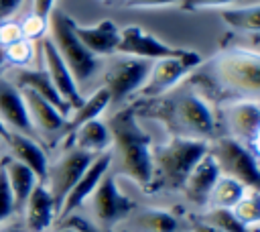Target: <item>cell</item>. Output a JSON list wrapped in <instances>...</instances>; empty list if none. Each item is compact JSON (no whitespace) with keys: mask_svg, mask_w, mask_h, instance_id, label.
<instances>
[{"mask_svg":"<svg viewBox=\"0 0 260 232\" xmlns=\"http://www.w3.org/2000/svg\"><path fill=\"white\" fill-rule=\"evenodd\" d=\"M246 189H252V187H246L244 183H240L234 177L219 175L215 185H213V189H211V193H209V199H207L205 208H225V210H232L242 199Z\"/></svg>","mask_w":260,"mask_h":232,"instance_id":"484cf974","label":"cell"},{"mask_svg":"<svg viewBox=\"0 0 260 232\" xmlns=\"http://www.w3.org/2000/svg\"><path fill=\"white\" fill-rule=\"evenodd\" d=\"M209 142L189 136H173L152 147V185L181 189L193 165L207 153Z\"/></svg>","mask_w":260,"mask_h":232,"instance_id":"7a4b0ae2","label":"cell"},{"mask_svg":"<svg viewBox=\"0 0 260 232\" xmlns=\"http://www.w3.org/2000/svg\"><path fill=\"white\" fill-rule=\"evenodd\" d=\"M150 69V61L122 55L108 65L104 73V88L110 94V102H120L130 94H136Z\"/></svg>","mask_w":260,"mask_h":232,"instance_id":"9c48e42d","label":"cell"},{"mask_svg":"<svg viewBox=\"0 0 260 232\" xmlns=\"http://www.w3.org/2000/svg\"><path fill=\"white\" fill-rule=\"evenodd\" d=\"M0 122L8 132L28 134L32 130L20 88L6 77H0Z\"/></svg>","mask_w":260,"mask_h":232,"instance_id":"e0dca14e","label":"cell"},{"mask_svg":"<svg viewBox=\"0 0 260 232\" xmlns=\"http://www.w3.org/2000/svg\"><path fill=\"white\" fill-rule=\"evenodd\" d=\"M49 28V18H43L35 12H30L22 22H20V33H22V39L26 41H37L41 39Z\"/></svg>","mask_w":260,"mask_h":232,"instance_id":"f546056e","label":"cell"},{"mask_svg":"<svg viewBox=\"0 0 260 232\" xmlns=\"http://www.w3.org/2000/svg\"><path fill=\"white\" fill-rule=\"evenodd\" d=\"M108 232H128V230H116V228H110Z\"/></svg>","mask_w":260,"mask_h":232,"instance_id":"7bdbcfd3","label":"cell"},{"mask_svg":"<svg viewBox=\"0 0 260 232\" xmlns=\"http://www.w3.org/2000/svg\"><path fill=\"white\" fill-rule=\"evenodd\" d=\"M20 92L24 98L30 126H35L37 130H41L45 134H53L65 126V116L51 102H47L45 98H41L39 94L30 92V90H20Z\"/></svg>","mask_w":260,"mask_h":232,"instance_id":"ffe728a7","label":"cell"},{"mask_svg":"<svg viewBox=\"0 0 260 232\" xmlns=\"http://www.w3.org/2000/svg\"><path fill=\"white\" fill-rule=\"evenodd\" d=\"M173 118H175V124L183 128V134H177V136L209 140L215 132V122L209 106L195 94H185L175 100Z\"/></svg>","mask_w":260,"mask_h":232,"instance_id":"30bf717a","label":"cell"},{"mask_svg":"<svg viewBox=\"0 0 260 232\" xmlns=\"http://www.w3.org/2000/svg\"><path fill=\"white\" fill-rule=\"evenodd\" d=\"M22 0H0V22L8 20L18 8H20Z\"/></svg>","mask_w":260,"mask_h":232,"instance_id":"d590c367","label":"cell"},{"mask_svg":"<svg viewBox=\"0 0 260 232\" xmlns=\"http://www.w3.org/2000/svg\"><path fill=\"white\" fill-rule=\"evenodd\" d=\"M6 136H8V130H6L4 124L0 122V140H6Z\"/></svg>","mask_w":260,"mask_h":232,"instance_id":"60d3db41","label":"cell"},{"mask_svg":"<svg viewBox=\"0 0 260 232\" xmlns=\"http://www.w3.org/2000/svg\"><path fill=\"white\" fill-rule=\"evenodd\" d=\"M209 155L215 159L219 173L238 179L246 187L258 189L260 185V169L258 155L248 144L240 142L234 136H219L209 142Z\"/></svg>","mask_w":260,"mask_h":232,"instance_id":"5b68a950","label":"cell"},{"mask_svg":"<svg viewBox=\"0 0 260 232\" xmlns=\"http://www.w3.org/2000/svg\"><path fill=\"white\" fill-rule=\"evenodd\" d=\"M85 201H87L89 208H91L93 220H95L102 228H106V230H110V228H114L116 224H120V222H122L124 218H128L130 212L134 210L132 199L126 197V195L120 191L118 181H116V175H114L112 171H108V173L100 179L98 187L91 191V195H89Z\"/></svg>","mask_w":260,"mask_h":232,"instance_id":"52a82bcc","label":"cell"},{"mask_svg":"<svg viewBox=\"0 0 260 232\" xmlns=\"http://www.w3.org/2000/svg\"><path fill=\"white\" fill-rule=\"evenodd\" d=\"M110 165H112L110 151L100 153V155H95L89 161V165L85 167V171L81 173V177L75 181V185L71 187V191L65 195V199H63V204H61V208L57 212V220H65L67 216H71L75 210H79L85 204V199L98 187L100 179L110 171Z\"/></svg>","mask_w":260,"mask_h":232,"instance_id":"7c38bea8","label":"cell"},{"mask_svg":"<svg viewBox=\"0 0 260 232\" xmlns=\"http://www.w3.org/2000/svg\"><path fill=\"white\" fill-rule=\"evenodd\" d=\"M51 33V43L57 49L59 57L63 59V63L67 65L69 73L73 75L75 83L79 85L81 81H85L98 67V57L91 55L81 41L75 37L73 33V18H69L67 14L53 10L49 14V28Z\"/></svg>","mask_w":260,"mask_h":232,"instance_id":"3957f363","label":"cell"},{"mask_svg":"<svg viewBox=\"0 0 260 232\" xmlns=\"http://www.w3.org/2000/svg\"><path fill=\"white\" fill-rule=\"evenodd\" d=\"M199 220L211 224L213 228L221 230V232H250L236 216L232 210H225V208H205L203 214L197 216Z\"/></svg>","mask_w":260,"mask_h":232,"instance_id":"f1b7e54d","label":"cell"},{"mask_svg":"<svg viewBox=\"0 0 260 232\" xmlns=\"http://www.w3.org/2000/svg\"><path fill=\"white\" fill-rule=\"evenodd\" d=\"M55 232H77V228L75 226H71V224H65V226H61L59 230H55Z\"/></svg>","mask_w":260,"mask_h":232,"instance_id":"ab89813d","label":"cell"},{"mask_svg":"<svg viewBox=\"0 0 260 232\" xmlns=\"http://www.w3.org/2000/svg\"><path fill=\"white\" fill-rule=\"evenodd\" d=\"M41 55H43V71L47 73L49 81L53 83V88L57 90V94L69 104V108H77L81 104V94H79V85L75 83L73 75L69 73L67 65L63 63V59L59 57L57 49L53 47L51 39H43L41 41Z\"/></svg>","mask_w":260,"mask_h":232,"instance_id":"5bb4252c","label":"cell"},{"mask_svg":"<svg viewBox=\"0 0 260 232\" xmlns=\"http://www.w3.org/2000/svg\"><path fill=\"white\" fill-rule=\"evenodd\" d=\"M91 159H93V155L83 153V151L71 147V149L63 151L55 161H49L43 183L49 189V193L53 195L57 212H59L65 195L71 191V187L81 177V173L85 171V167L89 165Z\"/></svg>","mask_w":260,"mask_h":232,"instance_id":"ba28073f","label":"cell"},{"mask_svg":"<svg viewBox=\"0 0 260 232\" xmlns=\"http://www.w3.org/2000/svg\"><path fill=\"white\" fill-rule=\"evenodd\" d=\"M225 122L232 130V136L240 142L248 144L252 151H256L258 132H260V106L256 98H244L236 100L225 106Z\"/></svg>","mask_w":260,"mask_h":232,"instance_id":"4fadbf2b","label":"cell"},{"mask_svg":"<svg viewBox=\"0 0 260 232\" xmlns=\"http://www.w3.org/2000/svg\"><path fill=\"white\" fill-rule=\"evenodd\" d=\"M213 73L223 88L256 98L260 90V55L248 49L223 51L213 61Z\"/></svg>","mask_w":260,"mask_h":232,"instance_id":"277c9868","label":"cell"},{"mask_svg":"<svg viewBox=\"0 0 260 232\" xmlns=\"http://www.w3.org/2000/svg\"><path fill=\"white\" fill-rule=\"evenodd\" d=\"M14 212H16V204H14L12 191H10L8 183H6V177H4V173L0 169V224L8 222Z\"/></svg>","mask_w":260,"mask_h":232,"instance_id":"1f68e13d","label":"cell"},{"mask_svg":"<svg viewBox=\"0 0 260 232\" xmlns=\"http://www.w3.org/2000/svg\"><path fill=\"white\" fill-rule=\"evenodd\" d=\"M126 8H156V6H171L179 4L181 0H118Z\"/></svg>","mask_w":260,"mask_h":232,"instance_id":"e575fe53","label":"cell"},{"mask_svg":"<svg viewBox=\"0 0 260 232\" xmlns=\"http://www.w3.org/2000/svg\"><path fill=\"white\" fill-rule=\"evenodd\" d=\"M132 226L136 228V232H177L179 220L169 210L142 208L132 214Z\"/></svg>","mask_w":260,"mask_h":232,"instance_id":"cb8c5ba5","label":"cell"},{"mask_svg":"<svg viewBox=\"0 0 260 232\" xmlns=\"http://www.w3.org/2000/svg\"><path fill=\"white\" fill-rule=\"evenodd\" d=\"M219 16L230 28L238 33L256 35L260 28V6L258 4H250L242 8H223Z\"/></svg>","mask_w":260,"mask_h":232,"instance_id":"4316f807","label":"cell"},{"mask_svg":"<svg viewBox=\"0 0 260 232\" xmlns=\"http://www.w3.org/2000/svg\"><path fill=\"white\" fill-rule=\"evenodd\" d=\"M112 102H110V94H108V90L102 85V88H98L87 100H81V104L77 106V108H73L71 112V118L69 120H65V126H67V132L71 134L77 126H81L83 122H89V120H98L100 118V114L110 106ZM63 126V128H65Z\"/></svg>","mask_w":260,"mask_h":232,"instance_id":"d4e9b609","label":"cell"},{"mask_svg":"<svg viewBox=\"0 0 260 232\" xmlns=\"http://www.w3.org/2000/svg\"><path fill=\"white\" fill-rule=\"evenodd\" d=\"M232 212L248 230L258 228L260 226V197H258V189H246V193L232 208Z\"/></svg>","mask_w":260,"mask_h":232,"instance_id":"83f0119b","label":"cell"},{"mask_svg":"<svg viewBox=\"0 0 260 232\" xmlns=\"http://www.w3.org/2000/svg\"><path fill=\"white\" fill-rule=\"evenodd\" d=\"M4 142L10 149V157L14 161L26 165L39 177V181L43 183L45 173H47V165H49V159H47L45 151L28 134H22V132H8Z\"/></svg>","mask_w":260,"mask_h":232,"instance_id":"d6986e66","label":"cell"},{"mask_svg":"<svg viewBox=\"0 0 260 232\" xmlns=\"http://www.w3.org/2000/svg\"><path fill=\"white\" fill-rule=\"evenodd\" d=\"M199 65H201V55L195 51H189V49H181L173 57L156 59L150 65L148 75H146L142 88L138 90V94L142 98L165 96L169 90H173L183 77H187Z\"/></svg>","mask_w":260,"mask_h":232,"instance_id":"8992f818","label":"cell"},{"mask_svg":"<svg viewBox=\"0 0 260 232\" xmlns=\"http://www.w3.org/2000/svg\"><path fill=\"white\" fill-rule=\"evenodd\" d=\"M4 57H6V61H10V63H14V65H24V63H28L30 57H32L30 41L20 39V41H16V43L4 47Z\"/></svg>","mask_w":260,"mask_h":232,"instance_id":"4dcf8cb0","label":"cell"},{"mask_svg":"<svg viewBox=\"0 0 260 232\" xmlns=\"http://www.w3.org/2000/svg\"><path fill=\"white\" fill-rule=\"evenodd\" d=\"M16 85L20 90H30V92L39 94L41 98H45L47 102H51L63 116L67 112H71L69 104L57 94V90L53 88V83L49 81V77H47L45 71H39V69H35V71L32 69H20V71H16Z\"/></svg>","mask_w":260,"mask_h":232,"instance_id":"603a6c76","label":"cell"},{"mask_svg":"<svg viewBox=\"0 0 260 232\" xmlns=\"http://www.w3.org/2000/svg\"><path fill=\"white\" fill-rule=\"evenodd\" d=\"M4 61H6V57H4V47L0 45V65H2Z\"/></svg>","mask_w":260,"mask_h":232,"instance_id":"b9f144b4","label":"cell"},{"mask_svg":"<svg viewBox=\"0 0 260 232\" xmlns=\"http://www.w3.org/2000/svg\"><path fill=\"white\" fill-rule=\"evenodd\" d=\"M0 232H24L22 224H16V222H2L0 224Z\"/></svg>","mask_w":260,"mask_h":232,"instance_id":"f35d334b","label":"cell"},{"mask_svg":"<svg viewBox=\"0 0 260 232\" xmlns=\"http://www.w3.org/2000/svg\"><path fill=\"white\" fill-rule=\"evenodd\" d=\"M73 147L83 151V153H89V155H100V153H106L110 151L112 147V134H110V128L106 122H102L100 118L98 120H89V122H83L81 126H77L73 132Z\"/></svg>","mask_w":260,"mask_h":232,"instance_id":"44dd1931","label":"cell"},{"mask_svg":"<svg viewBox=\"0 0 260 232\" xmlns=\"http://www.w3.org/2000/svg\"><path fill=\"white\" fill-rule=\"evenodd\" d=\"M219 167L215 163V159L209 155V151L193 165V169L189 171V175L185 177L183 185H181V191L183 195L197 208H203L207 206V199H209V193L219 177Z\"/></svg>","mask_w":260,"mask_h":232,"instance_id":"9a60e30c","label":"cell"},{"mask_svg":"<svg viewBox=\"0 0 260 232\" xmlns=\"http://www.w3.org/2000/svg\"><path fill=\"white\" fill-rule=\"evenodd\" d=\"M112 134V165L114 175H124L142 189L152 187V142L140 128L132 110L118 112L108 124Z\"/></svg>","mask_w":260,"mask_h":232,"instance_id":"6da1fadb","label":"cell"},{"mask_svg":"<svg viewBox=\"0 0 260 232\" xmlns=\"http://www.w3.org/2000/svg\"><path fill=\"white\" fill-rule=\"evenodd\" d=\"M0 169L6 177V183L12 191V197H14V204H16V210H22L28 193L32 191V187L39 183V177L22 163L14 161L12 157H6L2 163H0Z\"/></svg>","mask_w":260,"mask_h":232,"instance_id":"7402d4cb","label":"cell"},{"mask_svg":"<svg viewBox=\"0 0 260 232\" xmlns=\"http://www.w3.org/2000/svg\"><path fill=\"white\" fill-rule=\"evenodd\" d=\"M179 51H181L179 47H171V45L162 43L160 39H156L154 35H150L148 31H144L136 24H128V26L120 28L118 47H116V53L144 59V61H156V59L173 57Z\"/></svg>","mask_w":260,"mask_h":232,"instance_id":"8fae6325","label":"cell"},{"mask_svg":"<svg viewBox=\"0 0 260 232\" xmlns=\"http://www.w3.org/2000/svg\"><path fill=\"white\" fill-rule=\"evenodd\" d=\"M22 39V33H20V24L12 22V20H4L0 22V45L2 47H8L16 41Z\"/></svg>","mask_w":260,"mask_h":232,"instance_id":"d6a6232c","label":"cell"},{"mask_svg":"<svg viewBox=\"0 0 260 232\" xmlns=\"http://www.w3.org/2000/svg\"><path fill=\"white\" fill-rule=\"evenodd\" d=\"M191 232H221V230H217V228H213L211 224H207V222L195 218V220H193V228H191Z\"/></svg>","mask_w":260,"mask_h":232,"instance_id":"74e56055","label":"cell"},{"mask_svg":"<svg viewBox=\"0 0 260 232\" xmlns=\"http://www.w3.org/2000/svg\"><path fill=\"white\" fill-rule=\"evenodd\" d=\"M22 212H24V220H22L24 232H47L53 226V222L57 220V206L45 183L39 181L32 187V191L28 193L22 206Z\"/></svg>","mask_w":260,"mask_h":232,"instance_id":"2e32d148","label":"cell"},{"mask_svg":"<svg viewBox=\"0 0 260 232\" xmlns=\"http://www.w3.org/2000/svg\"><path fill=\"white\" fill-rule=\"evenodd\" d=\"M73 33L81 41V45L95 57L116 53L120 28L110 18H104L98 24H91V26H83V24H77L73 20Z\"/></svg>","mask_w":260,"mask_h":232,"instance_id":"ac0fdd59","label":"cell"},{"mask_svg":"<svg viewBox=\"0 0 260 232\" xmlns=\"http://www.w3.org/2000/svg\"><path fill=\"white\" fill-rule=\"evenodd\" d=\"M234 0H181L183 10H201V8H215V6H228Z\"/></svg>","mask_w":260,"mask_h":232,"instance_id":"836d02e7","label":"cell"},{"mask_svg":"<svg viewBox=\"0 0 260 232\" xmlns=\"http://www.w3.org/2000/svg\"><path fill=\"white\" fill-rule=\"evenodd\" d=\"M185 232H191V230H185Z\"/></svg>","mask_w":260,"mask_h":232,"instance_id":"ee69618b","label":"cell"},{"mask_svg":"<svg viewBox=\"0 0 260 232\" xmlns=\"http://www.w3.org/2000/svg\"><path fill=\"white\" fill-rule=\"evenodd\" d=\"M53 6H55V0H32V12L43 18H49V14L53 12Z\"/></svg>","mask_w":260,"mask_h":232,"instance_id":"8d00e7d4","label":"cell"}]
</instances>
